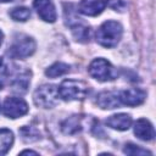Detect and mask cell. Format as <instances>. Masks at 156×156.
Returning a JSON list of instances; mask_svg holds the SVG:
<instances>
[{"label":"cell","mask_w":156,"mask_h":156,"mask_svg":"<svg viewBox=\"0 0 156 156\" xmlns=\"http://www.w3.org/2000/svg\"><path fill=\"white\" fill-rule=\"evenodd\" d=\"M12 1H16V0H0V2H12Z\"/></svg>","instance_id":"24"},{"label":"cell","mask_w":156,"mask_h":156,"mask_svg":"<svg viewBox=\"0 0 156 156\" xmlns=\"http://www.w3.org/2000/svg\"><path fill=\"white\" fill-rule=\"evenodd\" d=\"M35 41L26 34L17 35L7 50V55L12 58H27L35 51Z\"/></svg>","instance_id":"3"},{"label":"cell","mask_w":156,"mask_h":156,"mask_svg":"<svg viewBox=\"0 0 156 156\" xmlns=\"http://www.w3.org/2000/svg\"><path fill=\"white\" fill-rule=\"evenodd\" d=\"M57 90L62 100L74 101V100H83L89 93V87L83 80L66 79L60 84V87H57Z\"/></svg>","instance_id":"2"},{"label":"cell","mask_w":156,"mask_h":156,"mask_svg":"<svg viewBox=\"0 0 156 156\" xmlns=\"http://www.w3.org/2000/svg\"><path fill=\"white\" fill-rule=\"evenodd\" d=\"M106 124L117 130H127L132 126V117L128 113H116L106 119Z\"/></svg>","instance_id":"12"},{"label":"cell","mask_w":156,"mask_h":156,"mask_svg":"<svg viewBox=\"0 0 156 156\" xmlns=\"http://www.w3.org/2000/svg\"><path fill=\"white\" fill-rule=\"evenodd\" d=\"M2 39H4V35H2V32L0 30V45H1V43H2Z\"/></svg>","instance_id":"23"},{"label":"cell","mask_w":156,"mask_h":156,"mask_svg":"<svg viewBox=\"0 0 156 156\" xmlns=\"http://www.w3.org/2000/svg\"><path fill=\"white\" fill-rule=\"evenodd\" d=\"M21 134L24 141H34L39 139V133L32 127H23L21 129Z\"/></svg>","instance_id":"20"},{"label":"cell","mask_w":156,"mask_h":156,"mask_svg":"<svg viewBox=\"0 0 156 156\" xmlns=\"http://www.w3.org/2000/svg\"><path fill=\"white\" fill-rule=\"evenodd\" d=\"M96 104L99 107L104 110H112L119 107L121 100H119V93L116 91H102L96 96Z\"/></svg>","instance_id":"9"},{"label":"cell","mask_w":156,"mask_h":156,"mask_svg":"<svg viewBox=\"0 0 156 156\" xmlns=\"http://www.w3.org/2000/svg\"><path fill=\"white\" fill-rule=\"evenodd\" d=\"M80 18H76L74 23H71V29H72V34L76 38V40L80 41V43H85L89 41L90 38V29L88 26H85L83 22L79 21Z\"/></svg>","instance_id":"13"},{"label":"cell","mask_w":156,"mask_h":156,"mask_svg":"<svg viewBox=\"0 0 156 156\" xmlns=\"http://www.w3.org/2000/svg\"><path fill=\"white\" fill-rule=\"evenodd\" d=\"M106 4H107V6L111 7L112 10L118 11V12H123V11H126V9H127L128 1H127V0H106Z\"/></svg>","instance_id":"21"},{"label":"cell","mask_w":156,"mask_h":156,"mask_svg":"<svg viewBox=\"0 0 156 156\" xmlns=\"http://www.w3.org/2000/svg\"><path fill=\"white\" fill-rule=\"evenodd\" d=\"M123 152L127 154V155H132V156H144V155H152L149 150L139 146V145H135V144H132V143H128L126 144L124 149H123Z\"/></svg>","instance_id":"19"},{"label":"cell","mask_w":156,"mask_h":156,"mask_svg":"<svg viewBox=\"0 0 156 156\" xmlns=\"http://www.w3.org/2000/svg\"><path fill=\"white\" fill-rule=\"evenodd\" d=\"M106 6L104 0H82L78 5V11L85 16H98Z\"/></svg>","instance_id":"10"},{"label":"cell","mask_w":156,"mask_h":156,"mask_svg":"<svg viewBox=\"0 0 156 156\" xmlns=\"http://www.w3.org/2000/svg\"><path fill=\"white\" fill-rule=\"evenodd\" d=\"M146 98V93L139 88H129L126 90H122L119 93V100L121 104L127 106H138L144 102Z\"/></svg>","instance_id":"8"},{"label":"cell","mask_w":156,"mask_h":156,"mask_svg":"<svg viewBox=\"0 0 156 156\" xmlns=\"http://www.w3.org/2000/svg\"><path fill=\"white\" fill-rule=\"evenodd\" d=\"M26 154H30V155H38L37 151H33V150H23L21 152V155H26Z\"/></svg>","instance_id":"22"},{"label":"cell","mask_w":156,"mask_h":156,"mask_svg":"<svg viewBox=\"0 0 156 156\" xmlns=\"http://www.w3.org/2000/svg\"><path fill=\"white\" fill-rule=\"evenodd\" d=\"M29 76L30 74L28 72H24V73L18 74L12 80V90L13 91H17V93H24L27 90V87H28L29 82H30Z\"/></svg>","instance_id":"17"},{"label":"cell","mask_w":156,"mask_h":156,"mask_svg":"<svg viewBox=\"0 0 156 156\" xmlns=\"http://www.w3.org/2000/svg\"><path fill=\"white\" fill-rule=\"evenodd\" d=\"M123 34V28L117 21H106L96 30V41L104 48H115Z\"/></svg>","instance_id":"1"},{"label":"cell","mask_w":156,"mask_h":156,"mask_svg":"<svg viewBox=\"0 0 156 156\" xmlns=\"http://www.w3.org/2000/svg\"><path fill=\"white\" fill-rule=\"evenodd\" d=\"M2 112L9 118H18L28 112V105L21 98H7L2 105Z\"/></svg>","instance_id":"6"},{"label":"cell","mask_w":156,"mask_h":156,"mask_svg":"<svg viewBox=\"0 0 156 156\" xmlns=\"http://www.w3.org/2000/svg\"><path fill=\"white\" fill-rule=\"evenodd\" d=\"M13 144V134L10 129L0 128V155L7 154Z\"/></svg>","instance_id":"14"},{"label":"cell","mask_w":156,"mask_h":156,"mask_svg":"<svg viewBox=\"0 0 156 156\" xmlns=\"http://www.w3.org/2000/svg\"><path fill=\"white\" fill-rule=\"evenodd\" d=\"M134 134L144 141H150L154 139L155 136V130L152 124L145 119V118H140L134 123Z\"/></svg>","instance_id":"11"},{"label":"cell","mask_w":156,"mask_h":156,"mask_svg":"<svg viewBox=\"0 0 156 156\" xmlns=\"http://www.w3.org/2000/svg\"><path fill=\"white\" fill-rule=\"evenodd\" d=\"M80 121H82L80 116H72V117L67 118L61 126L63 133H66V134H76V133H78L82 129Z\"/></svg>","instance_id":"15"},{"label":"cell","mask_w":156,"mask_h":156,"mask_svg":"<svg viewBox=\"0 0 156 156\" xmlns=\"http://www.w3.org/2000/svg\"><path fill=\"white\" fill-rule=\"evenodd\" d=\"M33 6L43 21L49 23H52L56 21V17H57L56 9L51 0H34Z\"/></svg>","instance_id":"7"},{"label":"cell","mask_w":156,"mask_h":156,"mask_svg":"<svg viewBox=\"0 0 156 156\" xmlns=\"http://www.w3.org/2000/svg\"><path fill=\"white\" fill-rule=\"evenodd\" d=\"M88 72L94 79H96L99 82L113 80L117 76L115 67L107 60H105L102 57L93 60L88 67Z\"/></svg>","instance_id":"5"},{"label":"cell","mask_w":156,"mask_h":156,"mask_svg":"<svg viewBox=\"0 0 156 156\" xmlns=\"http://www.w3.org/2000/svg\"><path fill=\"white\" fill-rule=\"evenodd\" d=\"M10 16L15 21L26 22L30 17V10L27 7H15L10 11Z\"/></svg>","instance_id":"18"},{"label":"cell","mask_w":156,"mask_h":156,"mask_svg":"<svg viewBox=\"0 0 156 156\" xmlns=\"http://www.w3.org/2000/svg\"><path fill=\"white\" fill-rule=\"evenodd\" d=\"M58 90L56 85L43 84L38 87L33 94L34 104L43 108H51L58 104Z\"/></svg>","instance_id":"4"},{"label":"cell","mask_w":156,"mask_h":156,"mask_svg":"<svg viewBox=\"0 0 156 156\" xmlns=\"http://www.w3.org/2000/svg\"><path fill=\"white\" fill-rule=\"evenodd\" d=\"M69 68H71L69 65H67L65 62H55L50 67L46 68L45 74L49 78H56V77H60V76H63V74L68 73Z\"/></svg>","instance_id":"16"},{"label":"cell","mask_w":156,"mask_h":156,"mask_svg":"<svg viewBox=\"0 0 156 156\" xmlns=\"http://www.w3.org/2000/svg\"><path fill=\"white\" fill-rule=\"evenodd\" d=\"M1 66H2V57H0V68H1Z\"/></svg>","instance_id":"25"}]
</instances>
